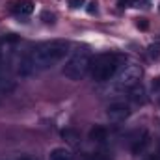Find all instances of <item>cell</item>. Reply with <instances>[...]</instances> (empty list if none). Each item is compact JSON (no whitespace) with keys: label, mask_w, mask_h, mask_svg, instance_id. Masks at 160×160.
<instances>
[{"label":"cell","mask_w":160,"mask_h":160,"mask_svg":"<svg viewBox=\"0 0 160 160\" xmlns=\"http://www.w3.org/2000/svg\"><path fill=\"white\" fill-rule=\"evenodd\" d=\"M62 136H63L69 143H77V142H78V134H77L75 130H63Z\"/></svg>","instance_id":"cell-11"},{"label":"cell","mask_w":160,"mask_h":160,"mask_svg":"<svg viewBox=\"0 0 160 160\" xmlns=\"http://www.w3.org/2000/svg\"><path fill=\"white\" fill-rule=\"evenodd\" d=\"M143 95H145V93H143V89H142V88H136V86L132 88V95H130V97H132L136 102H143V101H145V97H143Z\"/></svg>","instance_id":"cell-10"},{"label":"cell","mask_w":160,"mask_h":160,"mask_svg":"<svg viewBox=\"0 0 160 160\" xmlns=\"http://www.w3.org/2000/svg\"><path fill=\"white\" fill-rule=\"evenodd\" d=\"M138 26H140V28H142V30H145V28H147V22H145V21H143V19H142V22H138Z\"/></svg>","instance_id":"cell-17"},{"label":"cell","mask_w":160,"mask_h":160,"mask_svg":"<svg viewBox=\"0 0 160 160\" xmlns=\"http://www.w3.org/2000/svg\"><path fill=\"white\" fill-rule=\"evenodd\" d=\"M11 89H13V82L0 73V91H11Z\"/></svg>","instance_id":"cell-9"},{"label":"cell","mask_w":160,"mask_h":160,"mask_svg":"<svg viewBox=\"0 0 160 160\" xmlns=\"http://www.w3.org/2000/svg\"><path fill=\"white\" fill-rule=\"evenodd\" d=\"M106 116H108V119L114 121V123H119V121H125L128 116H130V108H128V104L127 102H112L108 108H106Z\"/></svg>","instance_id":"cell-5"},{"label":"cell","mask_w":160,"mask_h":160,"mask_svg":"<svg viewBox=\"0 0 160 160\" xmlns=\"http://www.w3.org/2000/svg\"><path fill=\"white\" fill-rule=\"evenodd\" d=\"M91 54L86 50V48H78L77 52H73V56L65 62L63 65V75L73 82H78L82 80L88 73H89V67H91Z\"/></svg>","instance_id":"cell-3"},{"label":"cell","mask_w":160,"mask_h":160,"mask_svg":"<svg viewBox=\"0 0 160 160\" xmlns=\"http://www.w3.org/2000/svg\"><path fill=\"white\" fill-rule=\"evenodd\" d=\"M151 88H153V91H155V93H160V77H157V78L153 80Z\"/></svg>","instance_id":"cell-14"},{"label":"cell","mask_w":160,"mask_h":160,"mask_svg":"<svg viewBox=\"0 0 160 160\" xmlns=\"http://www.w3.org/2000/svg\"><path fill=\"white\" fill-rule=\"evenodd\" d=\"M0 67H2V48H0Z\"/></svg>","instance_id":"cell-19"},{"label":"cell","mask_w":160,"mask_h":160,"mask_svg":"<svg viewBox=\"0 0 160 160\" xmlns=\"http://www.w3.org/2000/svg\"><path fill=\"white\" fill-rule=\"evenodd\" d=\"M149 56H151L153 60H158L160 58V43H155V45L149 47Z\"/></svg>","instance_id":"cell-12"},{"label":"cell","mask_w":160,"mask_h":160,"mask_svg":"<svg viewBox=\"0 0 160 160\" xmlns=\"http://www.w3.org/2000/svg\"><path fill=\"white\" fill-rule=\"evenodd\" d=\"M41 19H43V21H45L47 24H52L56 17H54V13H48V11H43V13H41Z\"/></svg>","instance_id":"cell-13"},{"label":"cell","mask_w":160,"mask_h":160,"mask_svg":"<svg viewBox=\"0 0 160 160\" xmlns=\"http://www.w3.org/2000/svg\"><path fill=\"white\" fill-rule=\"evenodd\" d=\"M84 4V0H69V6L71 8H80Z\"/></svg>","instance_id":"cell-16"},{"label":"cell","mask_w":160,"mask_h":160,"mask_svg":"<svg viewBox=\"0 0 160 160\" xmlns=\"http://www.w3.org/2000/svg\"><path fill=\"white\" fill-rule=\"evenodd\" d=\"M48 160H75V158H73V155H71L69 149H65V147H56V149L50 151Z\"/></svg>","instance_id":"cell-7"},{"label":"cell","mask_w":160,"mask_h":160,"mask_svg":"<svg viewBox=\"0 0 160 160\" xmlns=\"http://www.w3.org/2000/svg\"><path fill=\"white\" fill-rule=\"evenodd\" d=\"M140 78H142V67L136 63H128L119 73H116V86L119 89H132L134 86H138Z\"/></svg>","instance_id":"cell-4"},{"label":"cell","mask_w":160,"mask_h":160,"mask_svg":"<svg viewBox=\"0 0 160 160\" xmlns=\"http://www.w3.org/2000/svg\"><path fill=\"white\" fill-rule=\"evenodd\" d=\"M106 138H108V130H106L104 127H101V125L91 127V130H89V140H93V142H106Z\"/></svg>","instance_id":"cell-6"},{"label":"cell","mask_w":160,"mask_h":160,"mask_svg":"<svg viewBox=\"0 0 160 160\" xmlns=\"http://www.w3.org/2000/svg\"><path fill=\"white\" fill-rule=\"evenodd\" d=\"M13 9H15L17 15H30L34 11V4L30 0H22V2H17Z\"/></svg>","instance_id":"cell-8"},{"label":"cell","mask_w":160,"mask_h":160,"mask_svg":"<svg viewBox=\"0 0 160 160\" xmlns=\"http://www.w3.org/2000/svg\"><path fill=\"white\" fill-rule=\"evenodd\" d=\"M19 160H34V158H30V157H22V158H19Z\"/></svg>","instance_id":"cell-18"},{"label":"cell","mask_w":160,"mask_h":160,"mask_svg":"<svg viewBox=\"0 0 160 160\" xmlns=\"http://www.w3.org/2000/svg\"><path fill=\"white\" fill-rule=\"evenodd\" d=\"M95 11H97V4H95V2H89V4H88V13L93 15Z\"/></svg>","instance_id":"cell-15"},{"label":"cell","mask_w":160,"mask_h":160,"mask_svg":"<svg viewBox=\"0 0 160 160\" xmlns=\"http://www.w3.org/2000/svg\"><path fill=\"white\" fill-rule=\"evenodd\" d=\"M119 69V58L112 52H102L91 60L89 75L95 82H106L110 80Z\"/></svg>","instance_id":"cell-2"},{"label":"cell","mask_w":160,"mask_h":160,"mask_svg":"<svg viewBox=\"0 0 160 160\" xmlns=\"http://www.w3.org/2000/svg\"><path fill=\"white\" fill-rule=\"evenodd\" d=\"M69 52V43L65 39L45 41L32 50H28L17 63V75L22 78L34 77L47 69H52L56 63H60Z\"/></svg>","instance_id":"cell-1"}]
</instances>
